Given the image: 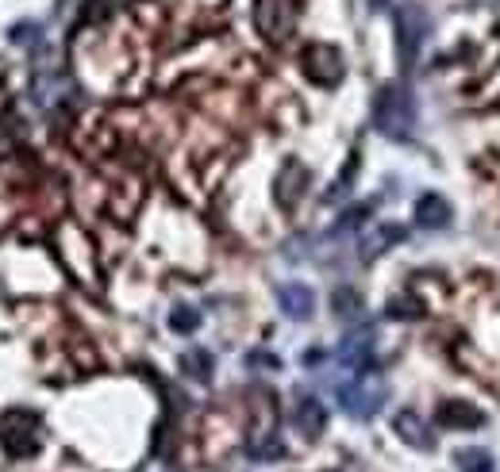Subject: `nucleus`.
Listing matches in <instances>:
<instances>
[{"mask_svg": "<svg viewBox=\"0 0 500 472\" xmlns=\"http://www.w3.org/2000/svg\"><path fill=\"white\" fill-rule=\"evenodd\" d=\"M335 400L350 419H374L385 404L381 372L374 365L362 369V372H343V381H335Z\"/></svg>", "mask_w": 500, "mask_h": 472, "instance_id": "f257e3e1", "label": "nucleus"}, {"mask_svg": "<svg viewBox=\"0 0 500 472\" xmlns=\"http://www.w3.org/2000/svg\"><path fill=\"white\" fill-rule=\"evenodd\" d=\"M374 123L381 135L404 142L412 135L416 127V104L409 97V89L404 85H381L378 97H374Z\"/></svg>", "mask_w": 500, "mask_h": 472, "instance_id": "f03ea898", "label": "nucleus"}, {"mask_svg": "<svg viewBox=\"0 0 500 472\" xmlns=\"http://www.w3.org/2000/svg\"><path fill=\"white\" fill-rule=\"evenodd\" d=\"M428 31H431V16L423 12V5H400L397 8V54H400V66L412 69L423 43H428Z\"/></svg>", "mask_w": 500, "mask_h": 472, "instance_id": "7ed1b4c3", "label": "nucleus"}, {"mask_svg": "<svg viewBox=\"0 0 500 472\" xmlns=\"http://www.w3.org/2000/svg\"><path fill=\"white\" fill-rule=\"evenodd\" d=\"M254 24L270 43H285L296 24V5L293 0H258L254 5Z\"/></svg>", "mask_w": 500, "mask_h": 472, "instance_id": "20e7f679", "label": "nucleus"}, {"mask_svg": "<svg viewBox=\"0 0 500 472\" xmlns=\"http://www.w3.org/2000/svg\"><path fill=\"white\" fill-rule=\"evenodd\" d=\"M31 97L39 108L47 111H59L73 100V81H69V73L66 69H39L35 73V81H31Z\"/></svg>", "mask_w": 500, "mask_h": 472, "instance_id": "39448f33", "label": "nucleus"}, {"mask_svg": "<svg viewBox=\"0 0 500 472\" xmlns=\"http://www.w3.org/2000/svg\"><path fill=\"white\" fill-rule=\"evenodd\" d=\"M304 73L324 89L339 85L343 81V54L331 43H312V47H304Z\"/></svg>", "mask_w": 500, "mask_h": 472, "instance_id": "423d86ee", "label": "nucleus"}, {"mask_svg": "<svg viewBox=\"0 0 500 472\" xmlns=\"http://www.w3.org/2000/svg\"><path fill=\"white\" fill-rule=\"evenodd\" d=\"M335 362L343 372H362L374 365V334L369 330H355V334H346L343 338V346L335 353Z\"/></svg>", "mask_w": 500, "mask_h": 472, "instance_id": "0eeeda50", "label": "nucleus"}, {"mask_svg": "<svg viewBox=\"0 0 500 472\" xmlns=\"http://www.w3.org/2000/svg\"><path fill=\"white\" fill-rule=\"evenodd\" d=\"M304 188H308V169L301 162H285L282 173H277V181H273L277 204H282V207H296V204H301V196H304Z\"/></svg>", "mask_w": 500, "mask_h": 472, "instance_id": "6e6552de", "label": "nucleus"}, {"mask_svg": "<svg viewBox=\"0 0 500 472\" xmlns=\"http://www.w3.org/2000/svg\"><path fill=\"white\" fill-rule=\"evenodd\" d=\"M293 426L304 434V438H320L324 426H327V407L320 400H312V395H301L293 407Z\"/></svg>", "mask_w": 500, "mask_h": 472, "instance_id": "1a4fd4ad", "label": "nucleus"}, {"mask_svg": "<svg viewBox=\"0 0 500 472\" xmlns=\"http://www.w3.org/2000/svg\"><path fill=\"white\" fill-rule=\"evenodd\" d=\"M451 204L442 200L439 193H423L420 200H416V223L423 226V231H442V226L451 223Z\"/></svg>", "mask_w": 500, "mask_h": 472, "instance_id": "9d476101", "label": "nucleus"}, {"mask_svg": "<svg viewBox=\"0 0 500 472\" xmlns=\"http://www.w3.org/2000/svg\"><path fill=\"white\" fill-rule=\"evenodd\" d=\"M277 299H282V311L289 319H308L312 308H316V296H312V288L301 285V280H289V285H282Z\"/></svg>", "mask_w": 500, "mask_h": 472, "instance_id": "9b49d317", "label": "nucleus"}, {"mask_svg": "<svg viewBox=\"0 0 500 472\" xmlns=\"http://www.w3.org/2000/svg\"><path fill=\"white\" fill-rule=\"evenodd\" d=\"M439 423L454 426V430H477V426H485V414H481L473 404H466V400H451V404L439 407Z\"/></svg>", "mask_w": 500, "mask_h": 472, "instance_id": "f8f14e48", "label": "nucleus"}, {"mask_svg": "<svg viewBox=\"0 0 500 472\" xmlns=\"http://www.w3.org/2000/svg\"><path fill=\"white\" fill-rule=\"evenodd\" d=\"M393 426H397V434H400V438L409 442V446H416V449H435L431 430H428V423H423L416 411H397Z\"/></svg>", "mask_w": 500, "mask_h": 472, "instance_id": "ddd939ff", "label": "nucleus"}, {"mask_svg": "<svg viewBox=\"0 0 500 472\" xmlns=\"http://www.w3.org/2000/svg\"><path fill=\"white\" fill-rule=\"evenodd\" d=\"M404 238V226H393V223H385V226H378L374 235H366L362 238V257L369 261V257H378V254H385L393 242H400Z\"/></svg>", "mask_w": 500, "mask_h": 472, "instance_id": "4468645a", "label": "nucleus"}, {"mask_svg": "<svg viewBox=\"0 0 500 472\" xmlns=\"http://www.w3.org/2000/svg\"><path fill=\"white\" fill-rule=\"evenodd\" d=\"M454 461H458V472H496V461H493V453L489 449H458L454 453Z\"/></svg>", "mask_w": 500, "mask_h": 472, "instance_id": "2eb2a0df", "label": "nucleus"}, {"mask_svg": "<svg viewBox=\"0 0 500 472\" xmlns=\"http://www.w3.org/2000/svg\"><path fill=\"white\" fill-rule=\"evenodd\" d=\"M181 372L193 376V381H208V376H212V353H208V350L181 353Z\"/></svg>", "mask_w": 500, "mask_h": 472, "instance_id": "dca6fc26", "label": "nucleus"}, {"mask_svg": "<svg viewBox=\"0 0 500 472\" xmlns=\"http://www.w3.org/2000/svg\"><path fill=\"white\" fill-rule=\"evenodd\" d=\"M331 311L339 319H358L362 315V296L355 288H335L331 292Z\"/></svg>", "mask_w": 500, "mask_h": 472, "instance_id": "f3484780", "label": "nucleus"}, {"mask_svg": "<svg viewBox=\"0 0 500 472\" xmlns=\"http://www.w3.org/2000/svg\"><path fill=\"white\" fill-rule=\"evenodd\" d=\"M170 327H174L177 334H193V330L200 327V311H193V308H174V311H170Z\"/></svg>", "mask_w": 500, "mask_h": 472, "instance_id": "a211bd4d", "label": "nucleus"}, {"mask_svg": "<svg viewBox=\"0 0 500 472\" xmlns=\"http://www.w3.org/2000/svg\"><path fill=\"white\" fill-rule=\"evenodd\" d=\"M423 311L420 299L412 296H397V299H388V319H416Z\"/></svg>", "mask_w": 500, "mask_h": 472, "instance_id": "6ab92c4d", "label": "nucleus"}, {"mask_svg": "<svg viewBox=\"0 0 500 472\" xmlns=\"http://www.w3.org/2000/svg\"><path fill=\"white\" fill-rule=\"evenodd\" d=\"M366 215H369V204H355L350 212H343V219L335 223V231H331V235H346V231H355V226H362Z\"/></svg>", "mask_w": 500, "mask_h": 472, "instance_id": "aec40b11", "label": "nucleus"}, {"mask_svg": "<svg viewBox=\"0 0 500 472\" xmlns=\"http://www.w3.org/2000/svg\"><path fill=\"white\" fill-rule=\"evenodd\" d=\"M282 453H285V446L277 442V434H266L262 442H254V446H250V457H258V461H266V457H282Z\"/></svg>", "mask_w": 500, "mask_h": 472, "instance_id": "412c9836", "label": "nucleus"}, {"mask_svg": "<svg viewBox=\"0 0 500 472\" xmlns=\"http://www.w3.org/2000/svg\"><path fill=\"white\" fill-rule=\"evenodd\" d=\"M39 35H43L39 24H16V27L8 31V39H12L16 47H31V43H39Z\"/></svg>", "mask_w": 500, "mask_h": 472, "instance_id": "4be33fe9", "label": "nucleus"}, {"mask_svg": "<svg viewBox=\"0 0 500 472\" xmlns=\"http://www.w3.org/2000/svg\"><path fill=\"white\" fill-rule=\"evenodd\" d=\"M355 169H358V154L355 158H350L346 162V169H343V177L335 181V188H331V193H327V200H339V196H346V184L350 181H355Z\"/></svg>", "mask_w": 500, "mask_h": 472, "instance_id": "5701e85b", "label": "nucleus"}, {"mask_svg": "<svg viewBox=\"0 0 500 472\" xmlns=\"http://www.w3.org/2000/svg\"><path fill=\"white\" fill-rule=\"evenodd\" d=\"M247 365H250V369H258V365H262V369H277V357H273V353H250Z\"/></svg>", "mask_w": 500, "mask_h": 472, "instance_id": "b1692460", "label": "nucleus"}, {"mask_svg": "<svg viewBox=\"0 0 500 472\" xmlns=\"http://www.w3.org/2000/svg\"><path fill=\"white\" fill-rule=\"evenodd\" d=\"M374 8H385V0H374Z\"/></svg>", "mask_w": 500, "mask_h": 472, "instance_id": "393cba45", "label": "nucleus"}]
</instances>
